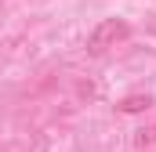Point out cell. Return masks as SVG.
Returning <instances> with one entry per match:
<instances>
[{"instance_id": "obj_2", "label": "cell", "mask_w": 156, "mask_h": 152, "mask_svg": "<svg viewBox=\"0 0 156 152\" xmlns=\"http://www.w3.org/2000/svg\"><path fill=\"white\" fill-rule=\"evenodd\" d=\"M149 105H153V98H149V94H127L116 109H120V112H145Z\"/></svg>"}, {"instance_id": "obj_3", "label": "cell", "mask_w": 156, "mask_h": 152, "mask_svg": "<svg viewBox=\"0 0 156 152\" xmlns=\"http://www.w3.org/2000/svg\"><path fill=\"white\" fill-rule=\"evenodd\" d=\"M134 141H138V149L156 145V123H153V127H145V130H138V138H134Z\"/></svg>"}, {"instance_id": "obj_1", "label": "cell", "mask_w": 156, "mask_h": 152, "mask_svg": "<svg viewBox=\"0 0 156 152\" xmlns=\"http://www.w3.org/2000/svg\"><path fill=\"white\" fill-rule=\"evenodd\" d=\"M127 36H131V26H127L123 18H105V22H98L94 33L87 36V51H91V54H105L109 47L123 43Z\"/></svg>"}]
</instances>
